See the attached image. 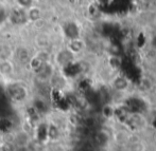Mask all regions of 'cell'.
Returning a JSON list of instances; mask_svg holds the SVG:
<instances>
[{"instance_id": "1", "label": "cell", "mask_w": 156, "mask_h": 151, "mask_svg": "<svg viewBox=\"0 0 156 151\" xmlns=\"http://www.w3.org/2000/svg\"><path fill=\"white\" fill-rule=\"evenodd\" d=\"M14 72V65L12 61L4 60L0 61V75L1 76H10Z\"/></svg>"}, {"instance_id": "2", "label": "cell", "mask_w": 156, "mask_h": 151, "mask_svg": "<svg viewBox=\"0 0 156 151\" xmlns=\"http://www.w3.org/2000/svg\"><path fill=\"white\" fill-rule=\"evenodd\" d=\"M11 54H12V51L10 48L4 45H0V61L10 60L9 58L11 57Z\"/></svg>"}]
</instances>
